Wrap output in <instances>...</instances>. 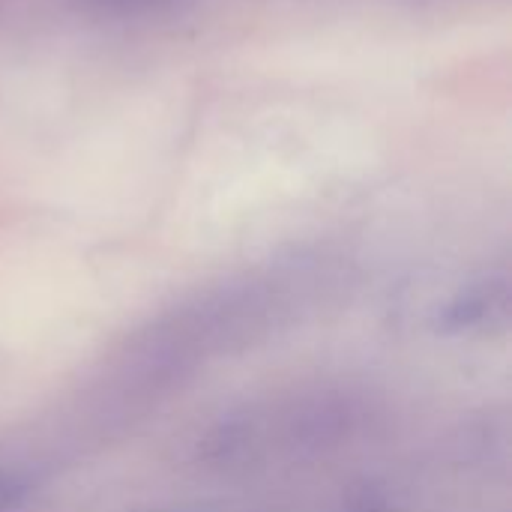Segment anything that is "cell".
I'll return each instance as SVG.
<instances>
[{
    "label": "cell",
    "mask_w": 512,
    "mask_h": 512,
    "mask_svg": "<svg viewBox=\"0 0 512 512\" xmlns=\"http://www.w3.org/2000/svg\"><path fill=\"white\" fill-rule=\"evenodd\" d=\"M507 303V291L501 282H483L474 285L462 294H456L438 315V330L441 333H465L486 327Z\"/></svg>",
    "instance_id": "6da1fadb"
},
{
    "label": "cell",
    "mask_w": 512,
    "mask_h": 512,
    "mask_svg": "<svg viewBox=\"0 0 512 512\" xmlns=\"http://www.w3.org/2000/svg\"><path fill=\"white\" fill-rule=\"evenodd\" d=\"M105 3V0H102ZM108 3H114V6H147V3H153V0H108Z\"/></svg>",
    "instance_id": "7a4b0ae2"
},
{
    "label": "cell",
    "mask_w": 512,
    "mask_h": 512,
    "mask_svg": "<svg viewBox=\"0 0 512 512\" xmlns=\"http://www.w3.org/2000/svg\"><path fill=\"white\" fill-rule=\"evenodd\" d=\"M138 512H201V510H138Z\"/></svg>",
    "instance_id": "3957f363"
},
{
    "label": "cell",
    "mask_w": 512,
    "mask_h": 512,
    "mask_svg": "<svg viewBox=\"0 0 512 512\" xmlns=\"http://www.w3.org/2000/svg\"><path fill=\"white\" fill-rule=\"evenodd\" d=\"M372 512H381V510H372Z\"/></svg>",
    "instance_id": "277c9868"
}]
</instances>
